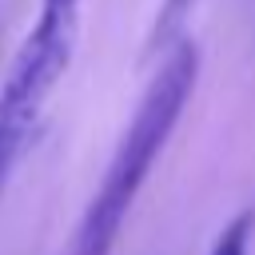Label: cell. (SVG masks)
<instances>
[{
  "label": "cell",
  "instance_id": "obj_1",
  "mask_svg": "<svg viewBox=\"0 0 255 255\" xmlns=\"http://www.w3.org/2000/svg\"><path fill=\"white\" fill-rule=\"evenodd\" d=\"M195 80H199V48H195V40H175L163 52L155 76L147 80L128 128L120 131L116 151L104 167V179H100L96 195L88 199V207L60 255H112L139 187L147 183L155 159L163 155V147L195 92Z\"/></svg>",
  "mask_w": 255,
  "mask_h": 255
},
{
  "label": "cell",
  "instance_id": "obj_2",
  "mask_svg": "<svg viewBox=\"0 0 255 255\" xmlns=\"http://www.w3.org/2000/svg\"><path fill=\"white\" fill-rule=\"evenodd\" d=\"M76 32H80V16L40 12V20L16 48L8 76L0 84V139H8L16 147L28 143L48 96L56 92V84L64 80V72L72 64Z\"/></svg>",
  "mask_w": 255,
  "mask_h": 255
},
{
  "label": "cell",
  "instance_id": "obj_3",
  "mask_svg": "<svg viewBox=\"0 0 255 255\" xmlns=\"http://www.w3.org/2000/svg\"><path fill=\"white\" fill-rule=\"evenodd\" d=\"M251 231H255V211H239L231 223H223V231L211 243V255H247L251 247Z\"/></svg>",
  "mask_w": 255,
  "mask_h": 255
},
{
  "label": "cell",
  "instance_id": "obj_4",
  "mask_svg": "<svg viewBox=\"0 0 255 255\" xmlns=\"http://www.w3.org/2000/svg\"><path fill=\"white\" fill-rule=\"evenodd\" d=\"M80 4H84V0H40V12H52V16H80Z\"/></svg>",
  "mask_w": 255,
  "mask_h": 255
}]
</instances>
